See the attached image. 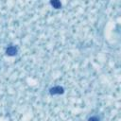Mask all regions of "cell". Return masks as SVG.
Here are the masks:
<instances>
[{
	"instance_id": "cell-1",
	"label": "cell",
	"mask_w": 121,
	"mask_h": 121,
	"mask_svg": "<svg viewBox=\"0 0 121 121\" xmlns=\"http://www.w3.org/2000/svg\"><path fill=\"white\" fill-rule=\"evenodd\" d=\"M64 93V89L63 87L61 86H54L52 88L49 89V94L52 95H61Z\"/></svg>"
},
{
	"instance_id": "cell-2",
	"label": "cell",
	"mask_w": 121,
	"mask_h": 121,
	"mask_svg": "<svg viewBox=\"0 0 121 121\" xmlns=\"http://www.w3.org/2000/svg\"><path fill=\"white\" fill-rule=\"evenodd\" d=\"M17 52H18L17 47L13 46V45H9V46H8V47L6 48V54H7L8 56H9V57L15 56V55L17 54Z\"/></svg>"
},
{
	"instance_id": "cell-3",
	"label": "cell",
	"mask_w": 121,
	"mask_h": 121,
	"mask_svg": "<svg viewBox=\"0 0 121 121\" xmlns=\"http://www.w3.org/2000/svg\"><path fill=\"white\" fill-rule=\"evenodd\" d=\"M50 5L54 8V9H60L61 8V3L60 2V1H58V0H53V1H51L50 2Z\"/></svg>"
},
{
	"instance_id": "cell-4",
	"label": "cell",
	"mask_w": 121,
	"mask_h": 121,
	"mask_svg": "<svg viewBox=\"0 0 121 121\" xmlns=\"http://www.w3.org/2000/svg\"><path fill=\"white\" fill-rule=\"evenodd\" d=\"M88 121H99V118L96 117V116H91V117L88 119Z\"/></svg>"
}]
</instances>
